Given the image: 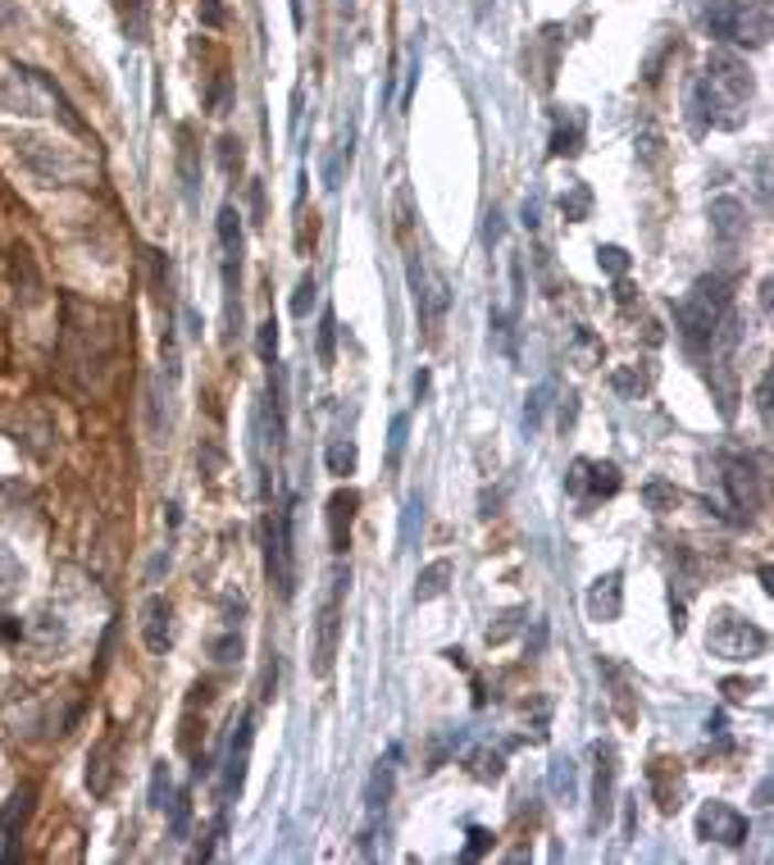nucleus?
<instances>
[{"instance_id":"603ef678","label":"nucleus","mask_w":774,"mask_h":865,"mask_svg":"<svg viewBox=\"0 0 774 865\" xmlns=\"http://www.w3.org/2000/svg\"><path fill=\"white\" fill-rule=\"evenodd\" d=\"M201 23H210V28L224 23V10H219V0H201Z\"/></svg>"},{"instance_id":"e2e57ef3","label":"nucleus","mask_w":774,"mask_h":865,"mask_svg":"<svg viewBox=\"0 0 774 865\" xmlns=\"http://www.w3.org/2000/svg\"><path fill=\"white\" fill-rule=\"evenodd\" d=\"M10 14H14V0H0V23H10Z\"/></svg>"},{"instance_id":"6e6552de","label":"nucleus","mask_w":774,"mask_h":865,"mask_svg":"<svg viewBox=\"0 0 774 865\" xmlns=\"http://www.w3.org/2000/svg\"><path fill=\"white\" fill-rule=\"evenodd\" d=\"M14 150H19V160L32 173H42L46 182H73V178L87 173V160L83 156H73V150H64V146H51L42 137H19Z\"/></svg>"},{"instance_id":"f257e3e1","label":"nucleus","mask_w":774,"mask_h":865,"mask_svg":"<svg viewBox=\"0 0 774 865\" xmlns=\"http://www.w3.org/2000/svg\"><path fill=\"white\" fill-rule=\"evenodd\" d=\"M752 68L739 60V55H729V51H715L707 60V73L692 83L688 92V119L692 128H739L748 119V105H752Z\"/></svg>"},{"instance_id":"864d4df0","label":"nucleus","mask_w":774,"mask_h":865,"mask_svg":"<svg viewBox=\"0 0 774 865\" xmlns=\"http://www.w3.org/2000/svg\"><path fill=\"white\" fill-rule=\"evenodd\" d=\"M251 214H255V223L265 219V187L261 182H251Z\"/></svg>"},{"instance_id":"7ed1b4c3","label":"nucleus","mask_w":774,"mask_h":865,"mask_svg":"<svg viewBox=\"0 0 774 865\" xmlns=\"http://www.w3.org/2000/svg\"><path fill=\"white\" fill-rule=\"evenodd\" d=\"M702 14L715 42H739V46L770 42V0H707Z\"/></svg>"},{"instance_id":"c03bdc74","label":"nucleus","mask_w":774,"mask_h":865,"mask_svg":"<svg viewBox=\"0 0 774 865\" xmlns=\"http://www.w3.org/2000/svg\"><path fill=\"white\" fill-rule=\"evenodd\" d=\"M315 296H319V283H315V274H306V278L297 283V296H291V315L306 319L310 306H315Z\"/></svg>"},{"instance_id":"a878e982","label":"nucleus","mask_w":774,"mask_h":865,"mask_svg":"<svg viewBox=\"0 0 774 865\" xmlns=\"http://www.w3.org/2000/svg\"><path fill=\"white\" fill-rule=\"evenodd\" d=\"M420 534H424V497L411 493L401 506V551H411L420 542Z\"/></svg>"},{"instance_id":"aec40b11","label":"nucleus","mask_w":774,"mask_h":865,"mask_svg":"<svg viewBox=\"0 0 774 865\" xmlns=\"http://www.w3.org/2000/svg\"><path fill=\"white\" fill-rule=\"evenodd\" d=\"M109 783H115V738H100L87 757V788L92 798H105Z\"/></svg>"},{"instance_id":"9d476101","label":"nucleus","mask_w":774,"mask_h":865,"mask_svg":"<svg viewBox=\"0 0 774 865\" xmlns=\"http://www.w3.org/2000/svg\"><path fill=\"white\" fill-rule=\"evenodd\" d=\"M752 834V824L739 806H729V802H707L702 811H697V838H707V843H724V847H743Z\"/></svg>"},{"instance_id":"6ab92c4d","label":"nucleus","mask_w":774,"mask_h":865,"mask_svg":"<svg viewBox=\"0 0 774 865\" xmlns=\"http://www.w3.org/2000/svg\"><path fill=\"white\" fill-rule=\"evenodd\" d=\"M32 802H36V788L23 783V788H14V798L6 802V811H0V838H6V861H14V843H19V830H23L28 815H32Z\"/></svg>"},{"instance_id":"20e7f679","label":"nucleus","mask_w":774,"mask_h":865,"mask_svg":"<svg viewBox=\"0 0 774 865\" xmlns=\"http://www.w3.org/2000/svg\"><path fill=\"white\" fill-rule=\"evenodd\" d=\"M347 579L351 570H333L328 574V588L319 597V611H315V674H333V656H338V633H342V592H347Z\"/></svg>"},{"instance_id":"423d86ee","label":"nucleus","mask_w":774,"mask_h":865,"mask_svg":"<svg viewBox=\"0 0 774 865\" xmlns=\"http://www.w3.org/2000/svg\"><path fill=\"white\" fill-rule=\"evenodd\" d=\"M265 570H269V583L278 588V597L287 601L297 592V547H291V506L278 510L269 524H265Z\"/></svg>"},{"instance_id":"dca6fc26","label":"nucleus","mask_w":774,"mask_h":865,"mask_svg":"<svg viewBox=\"0 0 774 865\" xmlns=\"http://www.w3.org/2000/svg\"><path fill=\"white\" fill-rule=\"evenodd\" d=\"M178 182H182V197L197 205L201 201V146H197L192 124L178 128Z\"/></svg>"},{"instance_id":"c9c22d12","label":"nucleus","mask_w":774,"mask_h":865,"mask_svg":"<svg viewBox=\"0 0 774 865\" xmlns=\"http://www.w3.org/2000/svg\"><path fill=\"white\" fill-rule=\"evenodd\" d=\"M205 105H210V115H229V109H233V78H229V73H214Z\"/></svg>"},{"instance_id":"0eeeda50","label":"nucleus","mask_w":774,"mask_h":865,"mask_svg":"<svg viewBox=\"0 0 774 865\" xmlns=\"http://www.w3.org/2000/svg\"><path fill=\"white\" fill-rule=\"evenodd\" d=\"M720 483L729 493V506H733V524H752V515L761 510V474L752 465V456H739V451H729L720 456Z\"/></svg>"},{"instance_id":"4468645a","label":"nucleus","mask_w":774,"mask_h":865,"mask_svg":"<svg viewBox=\"0 0 774 865\" xmlns=\"http://www.w3.org/2000/svg\"><path fill=\"white\" fill-rule=\"evenodd\" d=\"M593 761H597V774H593V824H606L611 811H615V747L597 742Z\"/></svg>"},{"instance_id":"f03ea898","label":"nucleus","mask_w":774,"mask_h":865,"mask_svg":"<svg viewBox=\"0 0 774 865\" xmlns=\"http://www.w3.org/2000/svg\"><path fill=\"white\" fill-rule=\"evenodd\" d=\"M729 306H733V292L720 274L711 278H697V287L675 306V324H679V337L692 356H707L715 351V337L729 319Z\"/></svg>"},{"instance_id":"2eb2a0df","label":"nucleus","mask_w":774,"mask_h":865,"mask_svg":"<svg viewBox=\"0 0 774 865\" xmlns=\"http://www.w3.org/2000/svg\"><path fill=\"white\" fill-rule=\"evenodd\" d=\"M619 611H624V574L606 570L602 579H593V588H587V615H593L597 624H611V620H619Z\"/></svg>"},{"instance_id":"4be33fe9","label":"nucleus","mask_w":774,"mask_h":865,"mask_svg":"<svg viewBox=\"0 0 774 865\" xmlns=\"http://www.w3.org/2000/svg\"><path fill=\"white\" fill-rule=\"evenodd\" d=\"M452 574H456V566H452L447 556L433 560V566H424L420 579H415V601H437L442 592L452 588Z\"/></svg>"},{"instance_id":"052dcab7","label":"nucleus","mask_w":774,"mask_h":865,"mask_svg":"<svg viewBox=\"0 0 774 865\" xmlns=\"http://www.w3.org/2000/svg\"><path fill=\"white\" fill-rule=\"evenodd\" d=\"M415 397H420V401L428 397V369H420V373H415Z\"/></svg>"},{"instance_id":"f704fd0d","label":"nucleus","mask_w":774,"mask_h":865,"mask_svg":"<svg viewBox=\"0 0 774 865\" xmlns=\"http://www.w3.org/2000/svg\"><path fill=\"white\" fill-rule=\"evenodd\" d=\"M169 798H173V774H169L165 761H156V770H151V798H146V806H151V811H165Z\"/></svg>"},{"instance_id":"2f4dec72","label":"nucleus","mask_w":774,"mask_h":865,"mask_svg":"<svg viewBox=\"0 0 774 865\" xmlns=\"http://www.w3.org/2000/svg\"><path fill=\"white\" fill-rule=\"evenodd\" d=\"M587 210H593V192H587V182H570L561 192V214L570 223H579V219H587Z\"/></svg>"},{"instance_id":"72a5a7b5","label":"nucleus","mask_w":774,"mask_h":865,"mask_svg":"<svg viewBox=\"0 0 774 865\" xmlns=\"http://www.w3.org/2000/svg\"><path fill=\"white\" fill-rule=\"evenodd\" d=\"M124 28H128L132 42H146V36H151V0H128Z\"/></svg>"},{"instance_id":"9b49d317","label":"nucleus","mask_w":774,"mask_h":865,"mask_svg":"<svg viewBox=\"0 0 774 865\" xmlns=\"http://www.w3.org/2000/svg\"><path fill=\"white\" fill-rule=\"evenodd\" d=\"M251 738H255V720H251V710H242L237 734H233L229 757H224V774H219V806H229V802L242 793V783H246V761H251Z\"/></svg>"},{"instance_id":"8fccbe9b","label":"nucleus","mask_w":774,"mask_h":865,"mask_svg":"<svg viewBox=\"0 0 774 865\" xmlns=\"http://www.w3.org/2000/svg\"><path fill=\"white\" fill-rule=\"evenodd\" d=\"M492 847V834L488 830H469V843H465V852H460V861H478Z\"/></svg>"},{"instance_id":"5fc2aeb1","label":"nucleus","mask_w":774,"mask_h":865,"mask_svg":"<svg viewBox=\"0 0 774 865\" xmlns=\"http://www.w3.org/2000/svg\"><path fill=\"white\" fill-rule=\"evenodd\" d=\"M538 210H542V197L533 192V197L524 201V229H538Z\"/></svg>"},{"instance_id":"473e14b6","label":"nucleus","mask_w":774,"mask_h":865,"mask_svg":"<svg viewBox=\"0 0 774 865\" xmlns=\"http://www.w3.org/2000/svg\"><path fill=\"white\" fill-rule=\"evenodd\" d=\"M315 347H319V365L333 369V360H338V351H333L338 347V319H333V310L319 315V342Z\"/></svg>"},{"instance_id":"c756f323","label":"nucleus","mask_w":774,"mask_h":865,"mask_svg":"<svg viewBox=\"0 0 774 865\" xmlns=\"http://www.w3.org/2000/svg\"><path fill=\"white\" fill-rule=\"evenodd\" d=\"M210 661H214L219 669H224V665H237V661H242V633H237L233 624H229V629H224V633H219L214 643H210Z\"/></svg>"},{"instance_id":"de8ad7c7","label":"nucleus","mask_w":774,"mask_h":865,"mask_svg":"<svg viewBox=\"0 0 774 865\" xmlns=\"http://www.w3.org/2000/svg\"><path fill=\"white\" fill-rule=\"evenodd\" d=\"M597 265L619 278L624 270H629V251H624V246H597Z\"/></svg>"},{"instance_id":"f3484780","label":"nucleus","mask_w":774,"mask_h":865,"mask_svg":"<svg viewBox=\"0 0 774 865\" xmlns=\"http://www.w3.org/2000/svg\"><path fill=\"white\" fill-rule=\"evenodd\" d=\"M356 510H360V493H356V487H342V493L328 497V538H333V551H347L351 547Z\"/></svg>"},{"instance_id":"4d7b16f0","label":"nucleus","mask_w":774,"mask_h":865,"mask_svg":"<svg viewBox=\"0 0 774 865\" xmlns=\"http://www.w3.org/2000/svg\"><path fill=\"white\" fill-rule=\"evenodd\" d=\"M724 693H729V702H748L752 684H739V679H729V684H724Z\"/></svg>"},{"instance_id":"37998d69","label":"nucleus","mask_w":774,"mask_h":865,"mask_svg":"<svg viewBox=\"0 0 774 865\" xmlns=\"http://www.w3.org/2000/svg\"><path fill=\"white\" fill-rule=\"evenodd\" d=\"M328 470L347 478L356 470V442H333V446H328Z\"/></svg>"},{"instance_id":"ea45409f","label":"nucleus","mask_w":774,"mask_h":865,"mask_svg":"<svg viewBox=\"0 0 774 865\" xmlns=\"http://www.w3.org/2000/svg\"><path fill=\"white\" fill-rule=\"evenodd\" d=\"M19 583H23V566H19V560H14L6 547H0V601H6Z\"/></svg>"},{"instance_id":"79ce46f5","label":"nucleus","mask_w":774,"mask_h":865,"mask_svg":"<svg viewBox=\"0 0 774 865\" xmlns=\"http://www.w3.org/2000/svg\"><path fill=\"white\" fill-rule=\"evenodd\" d=\"M469 770H474V779H501V751H474L469 757Z\"/></svg>"},{"instance_id":"a19ab883","label":"nucleus","mask_w":774,"mask_h":865,"mask_svg":"<svg viewBox=\"0 0 774 865\" xmlns=\"http://www.w3.org/2000/svg\"><path fill=\"white\" fill-rule=\"evenodd\" d=\"M643 502H647L651 510H675V506H679V493H675L670 483H647V487H643Z\"/></svg>"},{"instance_id":"39448f33","label":"nucleus","mask_w":774,"mask_h":865,"mask_svg":"<svg viewBox=\"0 0 774 865\" xmlns=\"http://www.w3.org/2000/svg\"><path fill=\"white\" fill-rule=\"evenodd\" d=\"M707 647L720 656V661H756L765 656L770 647V633L743 615H733V611H720L711 620V633H707Z\"/></svg>"},{"instance_id":"bf43d9fd","label":"nucleus","mask_w":774,"mask_h":865,"mask_svg":"<svg viewBox=\"0 0 774 865\" xmlns=\"http://www.w3.org/2000/svg\"><path fill=\"white\" fill-rule=\"evenodd\" d=\"M570 405H561V429H570L574 424V415H579V397H565Z\"/></svg>"},{"instance_id":"a211bd4d","label":"nucleus","mask_w":774,"mask_h":865,"mask_svg":"<svg viewBox=\"0 0 774 865\" xmlns=\"http://www.w3.org/2000/svg\"><path fill=\"white\" fill-rule=\"evenodd\" d=\"M711 233H715L720 246L743 242L748 238V210H743V201H733V197L711 201Z\"/></svg>"},{"instance_id":"c85d7f7f","label":"nucleus","mask_w":774,"mask_h":865,"mask_svg":"<svg viewBox=\"0 0 774 865\" xmlns=\"http://www.w3.org/2000/svg\"><path fill=\"white\" fill-rule=\"evenodd\" d=\"M570 356H574V365H583V369H593V365H602V337H597V333H587V328H574V342H570Z\"/></svg>"},{"instance_id":"4c0bfd02","label":"nucleus","mask_w":774,"mask_h":865,"mask_svg":"<svg viewBox=\"0 0 774 865\" xmlns=\"http://www.w3.org/2000/svg\"><path fill=\"white\" fill-rule=\"evenodd\" d=\"M547 401H551V383H538V388L529 392V405H524V429H529V433H538V429H542Z\"/></svg>"},{"instance_id":"ddd939ff","label":"nucleus","mask_w":774,"mask_h":865,"mask_svg":"<svg viewBox=\"0 0 774 865\" xmlns=\"http://www.w3.org/2000/svg\"><path fill=\"white\" fill-rule=\"evenodd\" d=\"M141 643H146V652H156V656H165L169 643H173V606H169V597H160V592H151L141 601Z\"/></svg>"},{"instance_id":"bb28decb","label":"nucleus","mask_w":774,"mask_h":865,"mask_svg":"<svg viewBox=\"0 0 774 865\" xmlns=\"http://www.w3.org/2000/svg\"><path fill=\"white\" fill-rule=\"evenodd\" d=\"M611 388L619 392V397H629V401H638L647 388H651V369H638V365H624V369H615L611 373Z\"/></svg>"},{"instance_id":"13d9d810","label":"nucleus","mask_w":774,"mask_h":865,"mask_svg":"<svg viewBox=\"0 0 774 865\" xmlns=\"http://www.w3.org/2000/svg\"><path fill=\"white\" fill-rule=\"evenodd\" d=\"M297 128H301V87L291 92V137H297Z\"/></svg>"},{"instance_id":"7c9ffc66","label":"nucleus","mask_w":774,"mask_h":865,"mask_svg":"<svg viewBox=\"0 0 774 865\" xmlns=\"http://www.w3.org/2000/svg\"><path fill=\"white\" fill-rule=\"evenodd\" d=\"M28 637L32 643H42V647H60L64 637H68V629H64V620L60 615H36V624H28Z\"/></svg>"},{"instance_id":"a18cd8bd","label":"nucleus","mask_w":774,"mask_h":865,"mask_svg":"<svg viewBox=\"0 0 774 865\" xmlns=\"http://www.w3.org/2000/svg\"><path fill=\"white\" fill-rule=\"evenodd\" d=\"M492 337H497V347L506 356L515 351V315L510 310H492Z\"/></svg>"},{"instance_id":"680f3d73","label":"nucleus","mask_w":774,"mask_h":865,"mask_svg":"<svg viewBox=\"0 0 774 865\" xmlns=\"http://www.w3.org/2000/svg\"><path fill=\"white\" fill-rule=\"evenodd\" d=\"M615 300H619V306H629V300H634V287L619 283V287H615Z\"/></svg>"},{"instance_id":"58836bf2","label":"nucleus","mask_w":774,"mask_h":865,"mask_svg":"<svg viewBox=\"0 0 774 865\" xmlns=\"http://www.w3.org/2000/svg\"><path fill=\"white\" fill-rule=\"evenodd\" d=\"M242 160H246L242 141H237V137H219V169H224L229 178H237V173H242Z\"/></svg>"},{"instance_id":"6e6d98bb","label":"nucleus","mask_w":774,"mask_h":865,"mask_svg":"<svg viewBox=\"0 0 774 865\" xmlns=\"http://www.w3.org/2000/svg\"><path fill=\"white\" fill-rule=\"evenodd\" d=\"M484 242H488V246H492V242H501V214H497V210L488 214V229H484Z\"/></svg>"},{"instance_id":"e433bc0d","label":"nucleus","mask_w":774,"mask_h":865,"mask_svg":"<svg viewBox=\"0 0 774 865\" xmlns=\"http://www.w3.org/2000/svg\"><path fill=\"white\" fill-rule=\"evenodd\" d=\"M405 437H411V415H392V429H388V470H396V465H401Z\"/></svg>"},{"instance_id":"412c9836","label":"nucleus","mask_w":774,"mask_h":865,"mask_svg":"<svg viewBox=\"0 0 774 865\" xmlns=\"http://www.w3.org/2000/svg\"><path fill=\"white\" fill-rule=\"evenodd\" d=\"M583 150V109H565L551 133V156H579Z\"/></svg>"},{"instance_id":"cd10ccee","label":"nucleus","mask_w":774,"mask_h":865,"mask_svg":"<svg viewBox=\"0 0 774 865\" xmlns=\"http://www.w3.org/2000/svg\"><path fill=\"white\" fill-rule=\"evenodd\" d=\"M165 811H169V834H173V843H188L192 838V802H188V793H173Z\"/></svg>"},{"instance_id":"1a4fd4ad","label":"nucleus","mask_w":774,"mask_h":865,"mask_svg":"<svg viewBox=\"0 0 774 865\" xmlns=\"http://www.w3.org/2000/svg\"><path fill=\"white\" fill-rule=\"evenodd\" d=\"M411 287H415V306L424 315L428 337H437L442 319H447V306H452V287L424 265V255H411Z\"/></svg>"},{"instance_id":"3c124183","label":"nucleus","mask_w":774,"mask_h":865,"mask_svg":"<svg viewBox=\"0 0 774 865\" xmlns=\"http://www.w3.org/2000/svg\"><path fill=\"white\" fill-rule=\"evenodd\" d=\"M770 388H774V379L770 373H761V383H756V415L770 424Z\"/></svg>"},{"instance_id":"393cba45","label":"nucleus","mask_w":774,"mask_h":865,"mask_svg":"<svg viewBox=\"0 0 774 865\" xmlns=\"http://www.w3.org/2000/svg\"><path fill=\"white\" fill-rule=\"evenodd\" d=\"M547 788H551V798H556V802H574V798H579V770H574L570 757H556V761H551Z\"/></svg>"},{"instance_id":"49530a36","label":"nucleus","mask_w":774,"mask_h":865,"mask_svg":"<svg viewBox=\"0 0 774 865\" xmlns=\"http://www.w3.org/2000/svg\"><path fill=\"white\" fill-rule=\"evenodd\" d=\"M255 351H261L265 365H274V356H278V324L274 319H265L261 333H255Z\"/></svg>"},{"instance_id":"b1692460","label":"nucleus","mask_w":774,"mask_h":865,"mask_svg":"<svg viewBox=\"0 0 774 865\" xmlns=\"http://www.w3.org/2000/svg\"><path fill=\"white\" fill-rule=\"evenodd\" d=\"M392 761H396V747H392V757H388V761H379V766H374L370 788H364V811H370V820H379V811H383V806H388V798H392Z\"/></svg>"},{"instance_id":"5701e85b","label":"nucleus","mask_w":774,"mask_h":865,"mask_svg":"<svg viewBox=\"0 0 774 865\" xmlns=\"http://www.w3.org/2000/svg\"><path fill=\"white\" fill-rule=\"evenodd\" d=\"M670 766H675V761H651V770H647V774H651V788H656V802H660V811H666V815H675V811L683 806V802H679V798H683V779L670 783Z\"/></svg>"},{"instance_id":"f8f14e48","label":"nucleus","mask_w":774,"mask_h":865,"mask_svg":"<svg viewBox=\"0 0 774 865\" xmlns=\"http://www.w3.org/2000/svg\"><path fill=\"white\" fill-rule=\"evenodd\" d=\"M565 493L570 497H615L619 493V470L611 461H574L570 474H565Z\"/></svg>"},{"instance_id":"09e8293b","label":"nucleus","mask_w":774,"mask_h":865,"mask_svg":"<svg viewBox=\"0 0 774 865\" xmlns=\"http://www.w3.org/2000/svg\"><path fill=\"white\" fill-rule=\"evenodd\" d=\"M520 620H524V611H506V615H497V624L488 629V643L497 647V643H506V637L520 629Z\"/></svg>"}]
</instances>
